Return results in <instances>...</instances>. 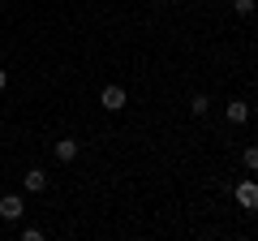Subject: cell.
Listing matches in <instances>:
<instances>
[{"label":"cell","mask_w":258,"mask_h":241,"mask_svg":"<svg viewBox=\"0 0 258 241\" xmlns=\"http://www.w3.org/2000/svg\"><path fill=\"white\" fill-rule=\"evenodd\" d=\"M43 237V228H35V224H26V228H22V241H39Z\"/></svg>","instance_id":"30bf717a"},{"label":"cell","mask_w":258,"mask_h":241,"mask_svg":"<svg viewBox=\"0 0 258 241\" xmlns=\"http://www.w3.org/2000/svg\"><path fill=\"white\" fill-rule=\"evenodd\" d=\"M22 215H26V203H22V194H5V198H0V220L18 224Z\"/></svg>","instance_id":"3957f363"},{"label":"cell","mask_w":258,"mask_h":241,"mask_svg":"<svg viewBox=\"0 0 258 241\" xmlns=\"http://www.w3.org/2000/svg\"><path fill=\"white\" fill-rule=\"evenodd\" d=\"M241 164H245V172H258V147H254V142L241 151Z\"/></svg>","instance_id":"ba28073f"},{"label":"cell","mask_w":258,"mask_h":241,"mask_svg":"<svg viewBox=\"0 0 258 241\" xmlns=\"http://www.w3.org/2000/svg\"><path fill=\"white\" fill-rule=\"evenodd\" d=\"M22 190H26V194H43L47 190V172L43 168H26V172H22Z\"/></svg>","instance_id":"277c9868"},{"label":"cell","mask_w":258,"mask_h":241,"mask_svg":"<svg viewBox=\"0 0 258 241\" xmlns=\"http://www.w3.org/2000/svg\"><path fill=\"white\" fill-rule=\"evenodd\" d=\"M0 91H9V74L5 69H0Z\"/></svg>","instance_id":"8fae6325"},{"label":"cell","mask_w":258,"mask_h":241,"mask_svg":"<svg viewBox=\"0 0 258 241\" xmlns=\"http://www.w3.org/2000/svg\"><path fill=\"white\" fill-rule=\"evenodd\" d=\"M232 198H237V207H245V211H258V181H254V172L232 186Z\"/></svg>","instance_id":"6da1fadb"},{"label":"cell","mask_w":258,"mask_h":241,"mask_svg":"<svg viewBox=\"0 0 258 241\" xmlns=\"http://www.w3.org/2000/svg\"><path fill=\"white\" fill-rule=\"evenodd\" d=\"M224 116H228L232 125H245V120H249V103L245 99H232L228 108H224Z\"/></svg>","instance_id":"8992f818"},{"label":"cell","mask_w":258,"mask_h":241,"mask_svg":"<svg viewBox=\"0 0 258 241\" xmlns=\"http://www.w3.org/2000/svg\"><path fill=\"white\" fill-rule=\"evenodd\" d=\"M78 151H82V142H78V138H60V142L52 147V155L60 159V164H74V159H78Z\"/></svg>","instance_id":"5b68a950"},{"label":"cell","mask_w":258,"mask_h":241,"mask_svg":"<svg viewBox=\"0 0 258 241\" xmlns=\"http://www.w3.org/2000/svg\"><path fill=\"white\" fill-rule=\"evenodd\" d=\"M99 103H103V108H108V112H125V103H129V95H125V86H116V82H108V86H103V91H99Z\"/></svg>","instance_id":"7a4b0ae2"},{"label":"cell","mask_w":258,"mask_h":241,"mask_svg":"<svg viewBox=\"0 0 258 241\" xmlns=\"http://www.w3.org/2000/svg\"><path fill=\"white\" fill-rule=\"evenodd\" d=\"M189 112H194V116H207V112H211V95L194 91V95H189Z\"/></svg>","instance_id":"52a82bcc"},{"label":"cell","mask_w":258,"mask_h":241,"mask_svg":"<svg viewBox=\"0 0 258 241\" xmlns=\"http://www.w3.org/2000/svg\"><path fill=\"white\" fill-rule=\"evenodd\" d=\"M254 9H258V0H232V13H237V18H249Z\"/></svg>","instance_id":"9c48e42d"}]
</instances>
